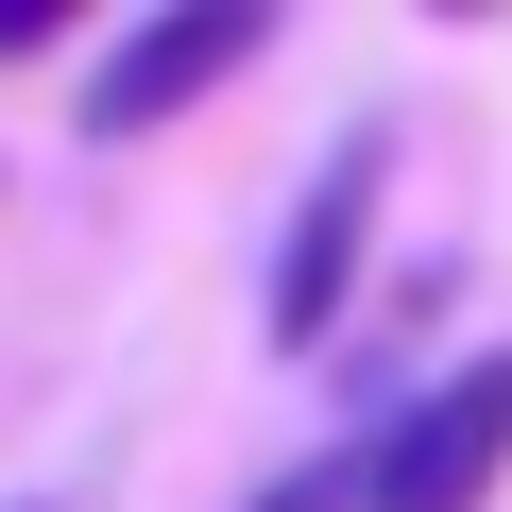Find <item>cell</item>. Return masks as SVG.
Wrapping results in <instances>:
<instances>
[{
    "mask_svg": "<svg viewBox=\"0 0 512 512\" xmlns=\"http://www.w3.org/2000/svg\"><path fill=\"white\" fill-rule=\"evenodd\" d=\"M376 188H393V137L359 120L325 171H308V205H291V239H274V342L308 359L325 325H342V291H359V239H376Z\"/></svg>",
    "mask_w": 512,
    "mask_h": 512,
    "instance_id": "obj_3",
    "label": "cell"
},
{
    "mask_svg": "<svg viewBox=\"0 0 512 512\" xmlns=\"http://www.w3.org/2000/svg\"><path fill=\"white\" fill-rule=\"evenodd\" d=\"M256 52H274V18H256V0H188V18H137V35L86 69V137H154V120L222 103Z\"/></svg>",
    "mask_w": 512,
    "mask_h": 512,
    "instance_id": "obj_2",
    "label": "cell"
},
{
    "mask_svg": "<svg viewBox=\"0 0 512 512\" xmlns=\"http://www.w3.org/2000/svg\"><path fill=\"white\" fill-rule=\"evenodd\" d=\"M495 461H512V359H461L359 444V512H495Z\"/></svg>",
    "mask_w": 512,
    "mask_h": 512,
    "instance_id": "obj_1",
    "label": "cell"
},
{
    "mask_svg": "<svg viewBox=\"0 0 512 512\" xmlns=\"http://www.w3.org/2000/svg\"><path fill=\"white\" fill-rule=\"evenodd\" d=\"M256 512H359V461H291V478L256 495Z\"/></svg>",
    "mask_w": 512,
    "mask_h": 512,
    "instance_id": "obj_4",
    "label": "cell"
}]
</instances>
